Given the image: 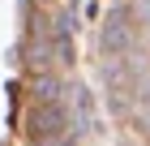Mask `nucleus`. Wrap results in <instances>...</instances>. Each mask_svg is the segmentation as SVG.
<instances>
[{
    "label": "nucleus",
    "mask_w": 150,
    "mask_h": 146,
    "mask_svg": "<svg viewBox=\"0 0 150 146\" xmlns=\"http://www.w3.org/2000/svg\"><path fill=\"white\" fill-rule=\"evenodd\" d=\"M35 4H43V9H56V4H60V0H35Z\"/></svg>",
    "instance_id": "f257e3e1"
}]
</instances>
